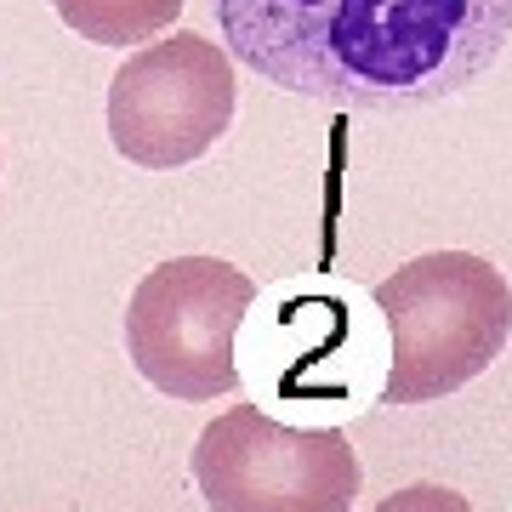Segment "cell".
Returning <instances> with one entry per match:
<instances>
[{
    "instance_id": "obj_1",
    "label": "cell",
    "mask_w": 512,
    "mask_h": 512,
    "mask_svg": "<svg viewBox=\"0 0 512 512\" xmlns=\"http://www.w3.org/2000/svg\"><path fill=\"white\" fill-rule=\"evenodd\" d=\"M268 86L325 109L393 114L467 92L512 40V0H211Z\"/></svg>"
},
{
    "instance_id": "obj_8",
    "label": "cell",
    "mask_w": 512,
    "mask_h": 512,
    "mask_svg": "<svg viewBox=\"0 0 512 512\" xmlns=\"http://www.w3.org/2000/svg\"><path fill=\"white\" fill-rule=\"evenodd\" d=\"M376 512H473V501L461 490H450V484H404Z\"/></svg>"
},
{
    "instance_id": "obj_2",
    "label": "cell",
    "mask_w": 512,
    "mask_h": 512,
    "mask_svg": "<svg viewBox=\"0 0 512 512\" xmlns=\"http://www.w3.org/2000/svg\"><path fill=\"white\" fill-rule=\"evenodd\" d=\"M239 393L296 427H342L376 410L393 342L376 296L353 279H291L256 291L234 342Z\"/></svg>"
},
{
    "instance_id": "obj_3",
    "label": "cell",
    "mask_w": 512,
    "mask_h": 512,
    "mask_svg": "<svg viewBox=\"0 0 512 512\" xmlns=\"http://www.w3.org/2000/svg\"><path fill=\"white\" fill-rule=\"evenodd\" d=\"M393 370L382 404H433L478 382L512 336L507 274L473 251H427L376 285Z\"/></svg>"
},
{
    "instance_id": "obj_4",
    "label": "cell",
    "mask_w": 512,
    "mask_h": 512,
    "mask_svg": "<svg viewBox=\"0 0 512 512\" xmlns=\"http://www.w3.org/2000/svg\"><path fill=\"white\" fill-rule=\"evenodd\" d=\"M256 279L222 256H171L137 279L126 302V353L165 399L205 404L239 387L234 342Z\"/></svg>"
},
{
    "instance_id": "obj_5",
    "label": "cell",
    "mask_w": 512,
    "mask_h": 512,
    "mask_svg": "<svg viewBox=\"0 0 512 512\" xmlns=\"http://www.w3.org/2000/svg\"><path fill=\"white\" fill-rule=\"evenodd\" d=\"M194 484L211 512H353L359 456L342 427H296L245 404L194 439Z\"/></svg>"
},
{
    "instance_id": "obj_6",
    "label": "cell",
    "mask_w": 512,
    "mask_h": 512,
    "mask_svg": "<svg viewBox=\"0 0 512 512\" xmlns=\"http://www.w3.org/2000/svg\"><path fill=\"white\" fill-rule=\"evenodd\" d=\"M239 109V80L228 46H211L194 29L148 40L109 80V143L143 171H177L205 160L228 137Z\"/></svg>"
},
{
    "instance_id": "obj_7",
    "label": "cell",
    "mask_w": 512,
    "mask_h": 512,
    "mask_svg": "<svg viewBox=\"0 0 512 512\" xmlns=\"http://www.w3.org/2000/svg\"><path fill=\"white\" fill-rule=\"evenodd\" d=\"M52 6L92 46H148L183 18V0H52Z\"/></svg>"
}]
</instances>
